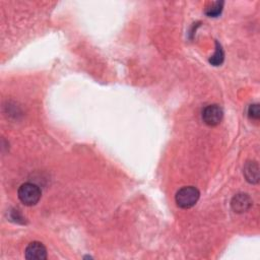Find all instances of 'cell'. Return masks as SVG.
I'll return each mask as SVG.
<instances>
[{
    "mask_svg": "<svg viewBox=\"0 0 260 260\" xmlns=\"http://www.w3.org/2000/svg\"><path fill=\"white\" fill-rule=\"evenodd\" d=\"M18 199L26 206L36 205L41 199L42 192L39 186L32 183H23L17 190Z\"/></svg>",
    "mask_w": 260,
    "mask_h": 260,
    "instance_id": "cell-2",
    "label": "cell"
},
{
    "mask_svg": "<svg viewBox=\"0 0 260 260\" xmlns=\"http://www.w3.org/2000/svg\"><path fill=\"white\" fill-rule=\"evenodd\" d=\"M243 174H244L246 180L250 184H257L259 182V166H258V164L254 160L248 161L244 167Z\"/></svg>",
    "mask_w": 260,
    "mask_h": 260,
    "instance_id": "cell-6",
    "label": "cell"
},
{
    "mask_svg": "<svg viewBox=\"0 0 260 260\" xmlns=\"http://www.w3.org/2000/svg\"><path fill=\"white\" fill-rule=\"evenodd\" d=\"M200 197V192L196 187L185 186L179 189L176 193L175 200L180 208L188 209L193 207Z\"/></svg>",
    "mask_w": 260,
    "mask_h": 260,
    "instance_id": "cell-1",
    "label": "cell"
},
{
    "mask_svg": "<svg viewBox=\"0 0 260 260\" xmlns=\"http://www.w3.org/2000/svg\"><path fill=\"white\" fill-rule=\"evenodd\" d=\"M248 117L251 120L258 121L260 118V109H259V104H252L248 108Z\"/></svg>",
    "mask_w": 260,
    "mask_h": 260,
    "instance_id": "cell-9",
    "label": "cell"
},
{
    "mask_svg": "<svg viewBox=\"0 0 260 260\" xmlns=\"http://www.w3.org/2000/svg\"><path fill=\"white\" fill-rule=\"evenodd\" d=\"M201 117L206 125L217 126L223 118V111L218 105H208L203 109Z\"/></svg>",
    "mask_w": 260,
    "mask_h": 260,
    "instance_id": "cell-3",
    "label": "cell"
},
{
    "mask_svg": "<svg viewBox=\"0 0 260 260\" xmlns=\"http://www.w3.org/2000/svg\"><path fill=\"white\" fill-rule=\"evenodd\" d=\"M24 256L28 260H45L47 259V249L43 243L34 241L26 246Z\"/></svg>",
    "mask_w": 260,
    "mask_h": 260,
    "instance_id": "cell-4",
    "label": "cell"
},
{
    "mask_svg": "<svg viewBox=\"0 0 260 260\" xmlns=\"http://www.w3.org/2000/svg\"><path fill=\"white\" fill-rule=\"evenodd\" d=\"M223 60H224V53H223L222 47L218 42H215V52L209 58V63L213 66H219L222 64Z\"/></svg>",
    "mask_w": 260,
    "mask_h": 260,
    "instance_id": "cell-7",
    "label": "cell"
},
{
    "mask_svg": "<svg viewBox=\"0 0 260 260\" xmlns=\"http://www.w3.org/2000/svg\"><path fill=\"white\" fill-rule=\"evenodd\" d=\"M252 206V200L246 193H239L235 195L231 200V207L237 213H243L250 209Z\"/></svg>",
    "mask_w": 260,
    "mask_h": 260,
    "instance_id": "cell-5",
    "label": "cell"
},
{
    "mask_svg": "<svg viewBox=\"0 0 260 260\" xmlns=\"http://www.w3.org/2000/svg\"><path fill=\"white\" fill-rule=\"evenodd\" d=\"M223 2L222 1H216V2H212L211 4H209L206 8H205V14L209 17H216L218 16L223 8Z\"/></svg>",
    "mask_w": 260,
    "mask_h": 260,
    "instance_id": "cell-8",
    "label": "cell"
}]
</instances>
